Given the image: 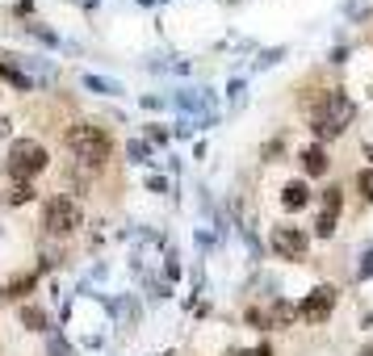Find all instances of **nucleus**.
Returning a JSON list of instances; mask_svg holds the SVG:
<instances>
[{
	"label": "nucleus",
	"instance_id": "obj_1",
	"mask_svg": "<svg viewBox=\"0 0 373 356\" xmlns=\"http://www.w3.org/2000/svg\"><path fill=\"white\" fill-rule=\"evenodd\" d=\"M353 101L344 97V92H336V88H323L319 97H315V105H311V130H315V138H336V134H344L349 130V122H353Z\"/></svg>",
	"mask_w": 373,
	"mask_h": 356
},
{
	"label": "nucleus",
	"instance_id": "obj_2",
	"mask_svg": "<svg viewBox=\"0 0 373 356\" xmlns=\"http://www.w3.org/2000/svg\"><path fill=\"white\" fill-rule=\"evenodd\" d=\"M67 151H71L80 164L97 168V164H105V159H109L113 143H109V134H105L101 126H92V122H80V126H71V130H67Z\"/></svg>",
	"mask_w": 373,
	"mask_h": 356
},
{
	"label": "nucleus",
	"instance_id": "obj_3",
	"mask_svg": "<svg viewBox=\"0 0 373 356\" xmlns=\"http://www.w3.org/2000/svg\"><path fill=\"white\" fill-rule=\"evenodd\" d=\"M46 164H50V155H46L42 143H34V138H13L8 159H4V172H8L13 180H34Z\"/></svg>",
	"mask_w": 373,
	"mask_h": 356
},
{
	"label": "nucleus",
	"instance_id": "obj_4",
	"mask_svg": "<svg viewBox=\"0 0 373 356\" xmlns=\"http://www.w3.org/2000/svg\"><path fill=\"white\" fill-rule=\"evenodd\" d=\"M80 222H84V214L71 197H50L46 210H42V231L46 235H71Z\"/></svg>",
	"mask_w": 373,
	"mask_h": 356
},
{
	"label": "nucleus",
	"instance_id": "obj_5",
	"mask_svg": "<svg viewBox=\"0 0 373 356\" xmlns=\"http://www.w3.org/2000/svg\"><path fill=\"white\" fill-rule=\"evenodd\" d=\"M269 243H273V252L281 260H307V248H311V239L302 235V227H273Z\"/></svg>",
	"mask_w": 373,
	"mask_h": 356
},
{
	"label": "nucleus",
	"instance_id": "obj_6",
	"mask_svg": "<svg viewBox=\"0 0 373 356\" xmlns=\"http://www.w3.org/2000/svg\"><path fill=\"white\" fill-rule=\"evenodd\" d=\"M332 311H336V290H332V285H319V290H311V294L302 298L298 319H307V323H323Z\"/></svg>",
	"mask_w": 373,
	"mask_h": 356
},
{
	"label": "nucleus",
	"instance_id": "obj_7",
	"mask_svg": "<svg viewBox=\"0 0 373 356\" xmlns=\"http://www.w3.org/2000/svg\"><path fill=\"white\" fill-rule=\"evenodd\" d=\"M311 201V189H307V180H290L286 189H281V206L286 210H302Z\"/></svg>",
	"mask_w": 373,
	"mask_h": 356
},
{
	"label": "nucleus",
	"instance_id": "obj_8",
	"mask_svg": "<svg viewBox=\"0 0 373 356\" xmlns=\"http://www.w3.org/2000/svg\"><path fill=\"white\" fill-rule=\"evenodd\" d=\"M302 168H307V176H323L328 172V151L315 143V147H307L302 151Z\"/></svg>",
	"mask_w": 373,
	"mask_h": 356
},
{
	"label": "nucleus",
	"instance_id": "obj_9",
	"mask_svg": "<svg viewBox=\"0 0 373 356\" xmlns=\"http://www.w3.org/2000/svg\"><path fill=\"white\" fill-rule=\"evenodd\" d=\"M84 88H92V92H105V97H118V92H122L113 80H101V76H92V71L84 76Z\"/></svg>",
	"mask_w": 373,
	"mask_h": 356
},
{
	"label": "nucleus",
	"instance_id": "obj_10",
	"mask_svg": "<svg viewBox=\"0 0 373 356\" xmlns=\"http://www.w3.org/2000/svg\"><path fill=\"white\" fill-rule=\"evenodd\" d=\"M29 290H34V273H25V277H17L13 285H4L0 298H21V294H29Z\"/></svg>",
	"mask_w": 373,
	"mask_h": 356
},
{
	"label": "nucleus",
	"instance_id": "obj_11",
	"mask_svg": "<svg viewBox=\"0 0 373 356\" xmlns=\"http://www.w3.org/2000/svg\"><path fill=\"white\" fill-rule=\"evenodd\" d=\"M29 197H34V189H29V180H17V185L8 189V197H4V201H8V206H21V201H29Z\"/></svg>",
	"mask_w": 373,
	"mask_h": 356
},
{
	"label": "nucleus",
	"instance_id": "obj_12",
	"mask_svg": "<svg viewBox=\"0 0 373 356\" xmlns=\"http://www.w3.org/2000/svg\"><path fill=\"white\" fill-rule=\"evenodd\" d=\"M21 323H25V327H34V332H42V327H46V315H42V311H34V306H21Z\"/></svg>",
	"mask_w": 373,
	"mask_h": 356
},
{
	"label": "nucleus",
	"instance_id": "obj_13",
	"mask_svg": "<svg viewBox=\"0 0 373 356\" xmlns=\"http://www.w3.org/2000/svg\"><path fill=\"white\" fill-rule=\"evenodd\" d=\"M0 76H4L8 84H17V88H29V76H25V71H17L13 63H0Z\"/></svg>",
	"mask_w": 373,
	"mask_h": 356
},
{
	"label": "nucleus",
	"instance_id": "obj_14",
	"mask_svg": "<svg viewBox=\"0 0 373 356\" xmlns=\"http://www.w3.org/2000/svg\"><path fill=\"white\" fill-rule=\"evenodd\" d=\"M336 218H340L336 210H323V214L315 218V231H319V235H332V231H336Z\"/></svg>",
	"mask_w": 373,
	"mask_h": 356
},
{
	"label": "nucleus",
	"instance_id": "obj_15",
	"mask_svg": "<svg viewBox=\"0 0 373 356\" xmlns=\"http://www.w3.org/2000/svg\"><path fill=\"white\" fill-rule=\"evenodd\" d=\"M294 315H298V311H294V306H290V302H277V306H273V315H269V319H273V323H290V319H294Z\"/></svg>",
	"mask_w": 373,
	"mask_h": 356
},
{
	"label": "nucleus",
	"instance_id": "obj_16",
	"mask_svg": "<svg viewBox=\"0 0 373 356\" xmlns=\"http://www.w3.org/2000/svg\"><path fill=\"white\" fill-rule=\"evenodd\" d=\"M357 189H361V197H365V201H373V168H365V172L357 176Z\"/></svg>",
	"mask_w": 373,
	"mask_h": 356
},
{
	"label": "nucleus",
	"instance_id": "obj_17",
	"mask_svg": "<svg viewBox=\"0 0 373 356\" xmlns=\"http://www.w3.org/2000/svg\"><path fill=\"white\" fill-rule=\"evenodd\" d=\"M340 206H344V193H340V189H328V193H323V210H336V214H340Z\"/></svg>",
	"mask_w": 373,
	"mask_h": 356
},
{
	"label": "nucleus",
	"instance_id": "obj_18",
	"mask_svg": "<svg viewBox=\"0 0 373 356\" xmlns=\"http://www.w3.org/2000/svg\"><path fill=\"white\" fill-rule=\"evenodd\" d=\"M235 356H273L269 344H256V348H248V353H235Z\"/></svg>",
	"mask_w": 373,
	"mask_h": 356
},
{
	"label": "nucleus",
	"instance_id": "obj_19",
	"mask_svg": "<svg viewBox=\"0 0 373 356\" xmlns=\"http://www.w3.org/2000/svg\"><path fill=\"white\" fill-rule=\"evenodd\" d=\"M50 356H71V353H67V344H63V340H59V336H55V340H50Z\"/></svg>",
	"mask_w": 373,
	"mask_h": 356
},
{
	"label": "nucleus",
	"instance_id": "obj_20",
	"mask_svg": "<svg viewBox=\"0 0 373 356\" xmlns=\"http://www.w3.org/2000/svg\"><path fill=\"white\" fill-rule=\"evenodd\" d=\"M361 277H373V252H365V260H361Z\"/></svg>",
	"mask_w": 373,
	"mask_h": 356
},
{
	"label": "nucleus",
	"instance_id": "obj_21",
	"mask_svg": "<svg viewBox=\"0 0 373 356\" xmlns=\"http://www.w3.org/2000/svg\"><path fill=\"white\" fill-rule=\"evenodd\" d=\"M8 126H13V122H4V118H0V138H4V134H8Z\"/></svg>",
	"mask_w": 373,
	"mask_h": 356
}]
</instances>
